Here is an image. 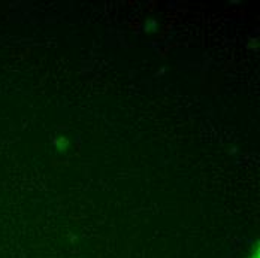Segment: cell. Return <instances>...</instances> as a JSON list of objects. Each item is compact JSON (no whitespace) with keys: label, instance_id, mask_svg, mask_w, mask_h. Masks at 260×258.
<instances>
[{"label":"cell","instance_id":"cell-1","mask_svg":"<svg viewBox=\"0 0 260 258\" xmlns=\"http://www.w3.org/2000/svg\"><path fill=\"white\" fill-rule=\"evenodd\" d=\"M253 258H259V255H257V252H256V255H254V257Z\"/></svg>","mask_w":260,"mask_h":258}]
</instances>
